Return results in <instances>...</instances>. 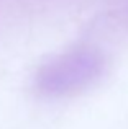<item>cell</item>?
Returning <instances> with one entry per match:
<instances>
[{
    "instance_id": "1",
    "label": "cell",
    "mask_w": 128,
    "mask_h": 129,
    "mask_svg": "<svg viewBox=\"0 0 128 129\" xmlns=\"http://www.w3.org/2000/svg\"><path fill=\"white\" fill-rule=\"evenodd\" d=\"M105 59L95 49H74L53 57L41 66L35 79L39 93L51 98L72 96L97 82Z\"/></svg>"
}]
</instances>
